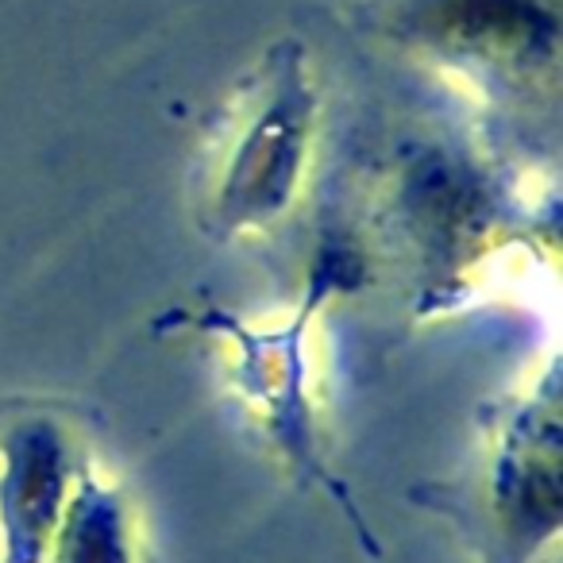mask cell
I'll return each instance as SVG.
<instances>
[{
	"instance_id": "4",
	"label": "cell",
	"mask_w": 563,
	"mask_h": 563,
	"mask_svg": "<svg viewBox=\"0 0 563 563\" xmlns=\"http://www.w3.org/2000/svg\"><path fill=\"white\" fill-rule=\"evenodd\" d=\"M51 548L55 563H135L132 506L86 467Z\"/></svg>"
},
{
	"instance_id": "2",
	"label": "cell",
	"mask_w": 563,
	"mask_h": 563,
	"mask_svg": "<svg viewBox=\"0 0 563 563\" xmlns=\"http://www.w3.org/2000/svg\"><path fill=\"white\" fill-rule=\"evenodd\" d=\"M336 263H340V251H324L298 321L282 324V329L255 332L224 313H209L201 324L205 329L224 332V336L232 340L235 383H240V390L247 394L251 406L263 409V429L271 432V440L282 448V455H286L301 475L313 478L321 490H329L332 501L344 506L347 521H355V532L371 544V529L360 517V509H355L352 494H347L344 483H336V478L329 475V467H324V455H321V448H317V409H313V401H309L306 332H309L313 313L329 301L332 286L347 278Z\"/></svg>"
},
{
	"instance_id": "3",
	"label": "cell",
	"mask_w": 563,
	"mask_h": 563,
	"mask_svg": "<svg viewBox=\"0 0 563 563\" xmlns=\"http://www.w3.org/2000/svg\"><path fill=\"white\" fill-rule=\"evenodd\" d=\"M81 471L55 417L27 413L0 432V563H47Z\"/></svg>"
},
{
	"instance_id": "1",
	"label": "cell",
	"mask_w": 563,
	"mask_h": 563,
	"mask_svg": "<svg viewBox=\"0 0 563 563\" xmlns=\"http://www.w3.org/2000/svg\"><path fill=\"white\" fill-rule=\"evenodd\" d=\"M317 93L309 86L306 58L298 43H282L266 58L258 101L243 132L235 135L228 166L212 197L217 235L263 228L290 209L301 186L313 143Z\"/></svg>"
}]
</instances>
